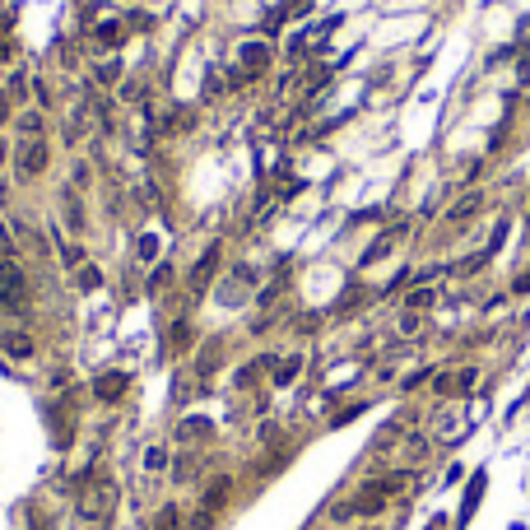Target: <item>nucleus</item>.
Masks as SVG:
<instances>
[{
	"label": "nucleus",
	"mask_w": 530,
	"mask_h": 530,
	"mask_svg": "<svg viewBox=\"0 0 530 530\" xmlns=\"http://www.w3.org/2000/svg\"><path fill=\"white\" fill-rule=\"evenodd\" d=\"M191 340H196V335H191V321H182V317H177L172 326H167V344H172V349L182 353V349H191Z\"/></svg>",
	"instance_id": "obj_10"
},
{
	"label": "nucleus",
	"mask_w": 530,
	"mask_h": 530,
	"mask_svg": "<svg viewBox=\"0 0 530 530\" xmlns=\"http://www.w3.org/2000/svg\"><path fill=\"white\" fill-rule=\"evenodd\" d=\"M126 387H131V377L126 372H102L98 382H93V396H98L102 405H117V400L126 396Z\"/></svg>",
	"instance_id": "obj_4"
},
{
	"label": "nucleus",
	"mask_w": 530,
	"mask_h": 530,
	"mask_svg": "<svg viewBox=\"0 0 530 530\" xmlns=\"http://www.w3.org/2000/svg\"><path fill=\"white\" fill-rule=\"evenodd\" d=\"M242 75H261L265 66H270V47H261V42H242Z\"/></svg>",
	"instance_id": "obj_6"
},
{
	"label": "nucleus",
	"mask_w": 530,
	"mask_h": 530,
	"mask_svg": "<svg viewBox=\"0 0 530 530\" xmlns=\"http://www.w3.org/2000/svg\"><path fill=\"white\" fill-rule=\"evenodd\" d=\"M102 512H112V484H93L84 497H79V517L84 521H102Z\"/></svg>",
	"instance_id": "obj_3"
},
{
	"label": "nucleus",
	"mask_w": 530,
	"mask_h": 530,
	"mask_svg": "<svg viewBox=\"0 0 530 530\" xmlns=\"http://www.w3.org/2000/svg\"><path fill=\"white\" fill-rule=\"evenodd\" d=\"M28 307V279H23V270L10 261V256H0V312H19Z\"/></svg>",
	"instance_id": "obj_1"
},
{
	"label": "nucleus",
	"mask_w": 530,
	"mask_h": 530,
	"mask_svg": "<svg viewBox=\"0 0 530 530\" xmlns=\"http://www.w3.org/2000/svg\"><path fill=\"white\" fill-rule=\"evenodd\" d=\"M93 42H98V47H112V52H117V47L126 42V23H117V19L98 23V28H93Z\"/></svg>",
	"instance_id": "obj_7"
},
{
	"label": "nucleus",
	"mask_w": 530,
	"mask_h": 530,
	"mask_svg": "<svg viewBox=\"0 0 530 530\" xmlns=\"http://www.w3.org/2000/svg\"><path fill=\"white\" fill-rule=\"evenodd\" d=\"M298 367H302V358H284V363L275 367V387H288V382L298 377Z\"/></svg>",
	"instance_id": "obj_15"
},
{
	"label": "nucleus",
	"mask_w": 530,
	"mask_h": 530,
	"mask_svg": "<svg viewBox=\"0 0 530 530\" xmlns=\"http://www.w3.org/2000/svg\"><path fill=\"white\" fill-rule=\"evenodd\" d=\"M5 353H10V358H33V340H28V335L23 331H5Z\"/></svg>",
	"instance_id": "obj_9"
},
{
	"label": "nucleus",
	"mask_w": 530,
	"mask_h": 530,
	"mask_svg": "<svg viewBox=\"0 0 530 530\" xmlns=\"http://www.w3.org/2000/svg\"><path fill=\"white\" fill-rule=\"evenodd\" d=\"M42 167H47V144H42V140L23 144V149H19V177L28 182V177H37Z\"/></svg>",
	"instance_id": "obj_5"
},
{
	"label": "nucleus",
	"mask_w": 530,
	"mask_h": 530,
	"mask_svg": "<svg viewBox=\"0 0 530 530\" xmlns=\"http://www.w3.org/2000/svg\"><path fill=\"white\" fill-rule=\"evenodd\" d=\"M396 232H400V228H396ZM396 232H387V237H377V242L367 247V256H363V261H382V256L391 252V237H396Z\"/></svg>",
	"instance_id": "obj_17"
},
{
	"label": "nucleus",
	"mask_w": 530,
	"mask_h": 530,
	"mask_svg": "<svg viewBox=\"0 0 530 530\" xmlns=\"http://www.w3.org/2000/svg\"><path fill=\"white\" fill-rule=\"evenodd\" d=\"M149 530H182V512H177V502H163Z\"/></svg>",
	"instance_id": "obj_12"
},
{
	"label": "nucleus",
	"mask_w": 530,
	"mask_h": 530,
	"mask_svg": "<svg viewBox=\"0 0 530 530\" xmlns=\"http://www.w3.org/2000/svg\"><path fill=\"white\" fill-rule=\"evenodd\" d=\"M479 210H484V196H465V200H456V205H452V219L456 223H470Z\"/></svg>",
	"instance_id": "obj_11"
},
{
	"label": "nucleus",
	"mask_w": 530,
	"mask_h": 530,
	"mask_svg": "<svg viewBox=\"0 0 530 530\" xmlns=\"http://www.w3.org/2000/svg\"><path fill=\"white\" fill-rule=\"evenodd\" d=\"M191 530H214V512L196 507V517H191Z\"/></svg>",
	"instance_id": "obj_22"
},
{
	"label": "nucleus",
	"mask_w": 530,
	"mask_h": 530,
	"mask_svg": "<svg viewBox=\"0 0 530 530\" xmlns=\"http://www.w3.org/2000/svg\"><path fill=\"white\" fill-rule=\"evenodd\" d=\"M0 122H10V102L0 98Z\"/></svg>",
	"instance_id": "obj_25"
},
{
	"label": "nucleus",
	"mask_w": 530,
	"mask_h": 530,
	"mask_svg": "<svg viewBox=\"0 0 530 530\" xmlns=\"http://www.w3.org/2000/svg\"><path fill=\"white\" fill-rule=\"evenodd\" d=\"M214 358H219V344H205V349H200V377H210L214 372Z\"/></svg>",
	"instance_id": "obj_16"
},
{
	"label": "nucleus",
	"mask_w": 530,
	"mask_h": 530,
	"mask_svg": "<svg viewBox=\"0 0 530 530\" xmlns=\"http://www.w3.org/2000/svg\"><path fill=\"white\" fill-rule=\"evenodd\" d=\"M5 154H10V149H5V140H0V163H5Z\"/></svg>",
	"instance_id": "obj_26"
},
{
	"label": "nucleus",
	"mask_w": 530,
	"mask_h": 530,
	"mask_svg": "<svg viewBox=\"0 0 530 530\" xmlns=\"http://www.w3.org/2000/svg\"><path fill=\"white\" fill-rule=\"evenodd\" d=\"M442 526H447V521H432V526H428V530H442Z\"/></svg>",
	"instance_id": "obj_27"
},
{
	"label": "nucleus",
	"mask_w": 530,
	"mask_h": 530,
	"mask_svg": "<svg viewBox=\"0 0 530 530\" xmlns=\"http://www.w3.org/2000/svg\"><path fill=\"white\" fill-rule=\"evenodd\" d=\"M432 302H437V288L432 284H419L409 293V312H423V307H432Z\"/></svg>",
	"instance_id": "obj_13"
},
{
	"label": "nucleus",
	"mask_w": 530,
	"mask_h": 530,
	"mask_svg": "<svg viewBox=\"0 0 530 530\" xmlns=\"http://www.w3.org/2000/svg\"><path fill=\"white\" fill-rule=\"evenodd\" d=\"M102 275H98V265H79V288H98Z\"/></svg>",
	"instance_id": "obj_19"
},
{
	"label": "nucleus",
	"mask_w": 530,
	"mask_h": 530,
	"mask_svg": "<svg viewBox=\"0 0 530 530\" xmlns=\"http://www.w3.org/2000/svg\"><path fill=\"white\" fill-rule=\"evenodd\" d=\"M154 252H158L154 237H140V261H154Z\"/></svg>",
	"instance_id": "obj_24"
},
{
	"label": "nucleus",
	"mask_w": 530,
	"mask_h": 530,
	"mask_svg": "<svg viewBox=\"0 0 530 530\" xmlns=\"http://www.w3.org/2000/svg\"><path fill=\"white\" fill-rule=\"evenodd\" d=\"M93 79H98V84H117V79H122V66H117V61H107V66L93 70Z\"/></svg>",
	"instance_id": "obj_18"
},
{
	"label": "nucleus",
	"mask_w": 530,
	"mask_h": 530,
	"mask_svg": "<svg viewBox=\"0 0 530 530\" xmlns=\"http://www.w3.org/2000/svg\"><path fill=\"white\" fill-rule=\"evenodd\" d=\"M228 475H219V479H214V484L210 488H205V497H200V507H205V512H219L223 507V497H228Z\"/></svg>",
	"instance_id": "obj_8"
},
{
	"label": "nucleus",
	"mask_w": 530,
	"mask_h": 530,
	"mask_svg": "<svg viewBox=\"0 0 530 530\" xmlns=\"http://www.w3.org/2000/svg\"><path fill=\"white\" fill-rule=\"evenodd\" d=\"M479 497H484V475H475V479H470V493H465V507H461V521H465V517H470V512H475V502H479Z\"/></svg>",
	"instance_id": "obj_14"
},
{
	"label": "nucleus",
	"mask_w": 530,
	"mask_h": 530,
	"mask_svg": "<svg viewBox=\"0 0 530 530\" xmlns=\"http://www.w3.org/2000/svg\"><path fill=\"white\" fill-rule=\"evenodd\" d=\"M167 279H172V265H158L154 275H149V293H158V288H163Z\"/></svg>",
	"instance_id": "obj_21"
},
{
	"label": "nucleus",
	"mask_w": 530,
	"mask_h": 530,
	"mask_svg": "<svg viewBox=\"0 0 530 530\" xmlns=\"http://www.w3.org/2000/svg\"><path fill=\"white\" fill-rule=\"evenodd\" d=\"M219 242H210L205 252H200V261H196V270H191V298H205V288H210V279H214V270H219Z\"/></svg>",
	"instance_id": "obj_2"
},
{
	"label": "nucleus",
	"mask_w": 530,
	"mask_h": 530,
	"mask_svg": "<svg viewBox=\"0 0 530 530\" xmlns=\"http://www.w3.org/2000/svg\"><path fill=\"white\" fill-rule=\"evenodd\" d=\"M182 432H187V437H205L210 423H205V419H187V423H182Z\"/></svg>",
	"instance_id": "obj_23"
},
{
	"label": "nucleus",
	"mask_w": 530,
	"mask_h": 530,
	"mask_svg": "<svg viewBox=\"0 0 530 530\" xmlns=\"http://www.w3.org/2000/svg\"><path fill=\"white\" fill-rule=\"evenodd\" d=\"M163 465H167L163 447H149V452H144V470H163Z\"/></svg>",
	"instance_id": "obj_20"
}]
</instances>
